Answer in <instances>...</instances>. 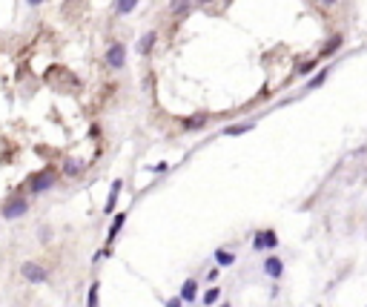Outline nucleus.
I'll return each mask as SVG.
<instances>
[{
	"label": "nucleus",
	"instance_id": "a211bd4d",
	"mask_svg": "<svg viewBox=\"0 0 367 307\" xmlns=\"http://www.w3.org/2000/svg\"><path fill=\"white\" fill-rule=\"evenodd\" d=\"M278 247V233L275 230H264V250H275Z\"/></svg>",
	"mask_w": 367,
	"mask_h": 307
},
{
	"label": "nucleus",
	"instance_id": "c85d7f7f",
	"mask_svg": "<svg viewBox=\"0 0 367 307\" xmlns=\"http://www.w3.org/2000/svg\"><path fill=\"white\" fill-rule=\"evenodd\" d=\"M215 307H233V305H227V302H224V305H215Z\"/></svg>",
	"mask_w": 367,
	"mask_h": 307
},
{
	"label": "nucleus",
	"instance_id": "f3484780",
	"mask_svg": "<svg viewBox=\"0 0 367 307\" xmlns=\"http://www.w3.org/2000/svg\"><path fill=\"white\" fill-rule=\"evenodd\" d=\"M327 75H330V69H318L316 78H310V84H307V89H318V86H324V81H327Z\"/></svg>",
	"mask_w": 367,
	"mask_h": 307
},
{
	"label": "nucleus",
	"instance_id": "9d476101",
	"mask_svg": "<svg viewBox=\"0 0 367 307\" xmlns=\"http://www.w3.org/2000/svg\"><path fill=\"white\" fill-rule=\"evenodd\" d=\"M63 175H66V178H81V175H84V164L75 161V158H66V161H63Z\"/></svg>",
	"mask_w": 367,
	"mask_h": 307
},
{
	"label": "nucleus",
	"instance_id": "5701e85b",
	"mask_svg": "<svg viewBox=\"0 0 367 307\" xmlns=\"http://www.w3.org/2000/svg\"><path fill=\"white\" fill-rule=\"evenodd\" d=\"M218 278H221V267H213V270L207 273V281H210V284H215Z\"/></svg>",
	"mask_w": 367,
	"mask_h": 307
},
{
	"label": "nucleus",
	"instance_id": "a878e982",
	"mask_svg": "<svg viewBox=\"0 0 367 307\" xmlns=\"http://www.w3.org/2000/svg\"><path fill=\"white\" fill-rule=\"evenodd\" d=\"M26 3H29V6H43L46 0H26Z\"/></svg>",
	"mask_w": 367,
	"mask_h": 307
},
{
	"label": "nucleus",
	"instance_id": "bb28decb",
	"mask_svg": "<svg viewBox=\"0 0 367 307\" xmlns=\"http://www.w3.org/2000/svg\"><path fill=\"white\" fill-rule=\"evenodd\" d=\"M318 3H324V6H333V3H338V0H318Z\"/></svg>",
	"mask_w": 367,
	"mask_h": 307
},
{
	"label": "nucleus",
	"instance_id": "4be33fe9",
	"mask_svg": "<svg viewBox=\"0 0 367 307\" xmlns=\"http://www.w3.org/2000/svg\"><path fill=\"white\" fill-rule=\"evenodd\" d=\"M252 250H255V253H261V250H264V230H258V233H255V239H252Z\"/></svg>",
	"mask_w": 367,
	"mask_h": 307
},
{
	"label": "nucleus",
	"instance_id": "cd10ccee",
	"mask_svg": "<svg viewBox=\"0 0 367 307\" xmlns=\"http://www.w3.org/2000/svg\"><path fill=\"white\" fill-rule=\"evenodd\" d=\"M195 3H201V6H204V3H215V0H195Z\"/></svg>",
	"mask_w": 367,
	"mask_h": 307
},
{
	"label": "nucleus",
	"instance_id": "2eb2a0df",
	"mask_svg": "<svg viewBox=\"0 0 367 307\" xmlns=\"http://www.w3.org/2000/svg\"><path fill=\"white\" fill-rule=\"evenodd\" d=\"M86 307H100V281H92V284H89V293H86Z\"/></svg>",
	"mask_w": 367,
	"mask_h": 307
},
{
	"label": "nucleus",
	"instance_id": "4468645a",
	"mask_svg": "<svg viewBox=\"0 0 367 307\" xmlns=\"http://www.w3.org/2000/svg\"><path fill=\"white\" fill-rule=\"evenodd\" d=\"M213 258H215L218 267H233V264H235V253H233V250H215V256H213Z\"/></svg>",
	"mask_w": 367,
	"mask_h": 307
},
{
	"label": "nucleus",
	"instance_id": "f8f14e48",
	"mask_svg": "<svg viewBox=\"0 0 367 307\" xmlns=\"http://www.w3.org/2000/svg\"><path fill=\"white\" fill-rule=\"evenodd\" d=\"M189 9H192V0H172V3H169V15H172V17L186 15Z\"/></svg>",
	"mask_w": 367,
	"mask_h": 307
},
{
	"label": "nucleus",
	"instance_id": "393cba45",
	"mask_svg": "<svg viewBox=\"0 0 367 307\" xmlns=\"http://www.w3.org/2000/svg\"><path fill=\"white\" fill-rule=\"evenodd\" d=\"M167 170H169L167 161H161V164H152V167H150V172H167Z\"/></svg>",
	"mask_w": 367,
	"mask_h": 307
},
{
	"label": "nucleus",
	"instance_id": "39448f33",
	"mask_svg": "<svg viewBox=\"0 0 367 307\" xmlns=\"http://www.w3.org/2000/svg\"><path fill=\"white\" fill-rule=\"evenodd\" d=\"M261 270H264V276L267 278H273V281H278L284 276V261L278 256H264V264H261Z\"/></svg>",
	"mask_w": 367,
	"mask_h": 307
},
{
	"label": "nucleus",
	"instance_id": "0eeeda50",
	"mask_svg": "<svg viewBox=\"0 0 367 307\" xmlns=\"http://www.w3.org/2000/svg\"><path fill=\"white\" fill-rule=\"evenodd\" d=\"M123 224H126V210H123V213H118L115 218H112V224H109V233H106V247H109V244H115V239L121 236V230H123Z\"/></svg>",
	"mask_w": 367,
	"mask_h": 307
},
{
	"label": "nucleus",
	"instance_id": "ddd939ff",
	"mask_svg": "<svg viewBox=\"0 0 367 307\" xmlns=\"http://www.w3.org/2000/svg\"><path fill=\"white\" fill-rule=\"evenodd\" d=\"M218 299H221V287H218V284H213L210 290L201 296V305H204V307H215V305H218Z\"/></svg>",
	"mask_w": 367,
	"mask_h": 307
},
{
	"label": "nucleus",
	"instance_id": "6e6552de",
	"mask_svg": "<svg viewBox=\"0 0 367 307\" xmlns=\"http://www.w3.org/2000/svg\"><path fill=\"white\" fill-rule=\"evenodd\" d=\"M121 187H123V181H121V178H115V181H112V187H109V198H106V204H103V213H106V215H112V213H115Z\"/></svg>",
	"mask_w": 367,
	"mask_h": 307
},
{
	"label": "nucleus",
	"instance_id": "1a4fd4ad",
	"mask_svg": "<svg viewBox=\"0 0 367 307\" xmlns=\"http://www.w3.org/2000/svg\"><path fill=\"white\" fill-rule=\"evenodd\" d=\"M155 43H158V32L150 29L147 34H141V40H138V52H141V55H150Z\"/></svg>",
	"mask_w": 367,
	"mask_h": 307
},
{
	"label": "nucleus",
	"instance_id": "f03ea898",
	"mask_svg": "<svg viewBox=\"0 0 367 307\" xmlns=\"http://www.w3.org/2000/svg\"><path fill=\"white\" fill-rule=\"evenodd\" d=\"M26 213H29V198H23V195H15V198H9V201L3 204V218H6V221L23 218Z\"/></svg>",
	"mask_w": 367,
	"mask_h": 307
},
{
	"label": "nucleus",
	"instance_id": "f257e3e1",
	"mask_svg": "<svg viewBox=\"0 0 367 307\" xmlns=\"http://www.w3.org/2000/svg\"><path fill=\"white\" fill-rule=\"evenodd\" d=\"M55 184H58V175H55V170H52V167H46V170L34 172L32 178H29L26 189H29L32 195H40V192H49Z\"/></svg>",
	"mask_w": 367,
	"mask_h": 307
},
{
	"label": "nucleus",
	"instance_id": "20e7f679",
	"mask_svg": "<svg viewBox=\"0 0 367 307\" xmlns=\"http://www.w3.org/2000/svg\"><path fill=\"white\" fill-rule=\"evenodd\" d=\"M103 63L109 69H123L126 66V46L123 43H112L109 49L103 52Z\"/></svg>",
	"mask_w": 367,
	"mask_h": 307
},
{
	"label": "nucleus",
	"instance_id": "9b49d317",
	"mask_svg": "<svg viewBox=\"0 0 367 307\" xmlns=\"http://www.w3.org/2000/svg\"><path fill=\"white\" fill-rule=\"evenodd\" d=\"M250 129H255V123H252V121H244V123H230V126H224L221 132H224V135H244V132H250Z\"/></svg>",
	"mask_w": 367,
	"mask_h": 307
},
{
	"label": "nucleus",
	"instance_id": "6ab92c4d",
	"mask_svg": "<svg viewBox=\"0 0 367 307\" xmlns=\"http://www.w3.org/2000/svg\"><path fill=\"white\" fill-rule=\"evenodd\" d=\"M313 69H316V61H313V58H310V61H301L299 66H296V75H299V78H304V75H310Z\"/></svg>",
	"mask_w": 367,
	"mask_h": 307
},
{
	"label": "nucleus",
	"instance_id": "412c9836",
	"mask_svg": "<svg viewBox=\"0 0 367 307\" xmlns=\"http://www.w3.org/2000/svg\"><path fill=\"white\" fill-rule=\"evenodd\" d=\"M207 115H198V118H189V121H184V126H186V129H201V126H204V123H207Z\"/></svg>",
	"mask_w": 367,
	"mask_h": 307
},
{
	"label": "nucleus",
	"instance_id": "aec40b11",
	"mask_svg": "<svg viewBox=\"0 0 367 307\" xmlns=\"http://www.w3.org/2000/svg\"><path fill=\"white\" fill-rule=\"evenodd\" d=\"M338 46H341V34H336L333 40H327V46L321 49V55H324V58H330V55H333V52L338 49Z\"/></svg>",
	"mask_w": 367,
	"mask_h": 307
},
{
	"label": "nucleus",
	"instance_id": "b1692460",
	"mask_svg": "<svg viewBox=\"0 0 367 307\" xmlns=\"http://www.w3.org/2000/svg\"><path fill=\"white\" fill-rule=\"evenodd\" d=\"M164 307H184V299L181 296H172V299H167V305Z\"/></svg>",
	"mask_w": 367,
	"mask_h": 307
},
{
	"label": "nucleus",
	"instance_id": "423d86ee",
	"mask_svg": "<svg viewBox=\"0 0 367 307\" xmlns=\"http://www.w3.org/2000/svg\"><path fill=\"white\" fill-rule=\"evenodd\" d=\"M178 296L184 299V305H195V299H198V281H195V278H186L181 284V290H178Z\"/></svg>",
	"mask_w": 367,
	"mask_h": 307
},
{
	"label": "nucleus",
	"instance_id": "7ed1b4c3",
	"mask_svg": "<svg viewBox=\"0 0 367 307\" xmlns=\"http://www.w3.org/2000/svg\"><path fill=\"white\" fill-rule=\"evenodd\" d=\"M20 276H23L29 284H43V281L49 278V270H46L43 264H37V261H23V264H20Z\"/></svg>",
	"mask_w": 367,
	"mask_h": 307
},
{
	"label": "nucleus",
	"instance_id": "dca6fc26",
	"mask_svg": "<svg viewBox=\"0 0 367 307\" xmlns=\"http://www.w3.org/2000/svg\"><path fill=\"white\" fill-rule=\"evenodd\" d=\"M138 3H141V0H115V12L118 15H132Z\"/></svg>",
	"mask_w": 367,
	"mask_h": 307
}]
</instances>
